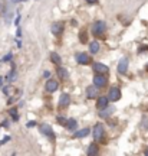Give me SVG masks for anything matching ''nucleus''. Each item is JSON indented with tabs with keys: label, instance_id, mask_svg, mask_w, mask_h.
<instances>
[{
	"label": "nucleus",
	"instance_id": "obj_23",
	"mask_svg": "<svg viewBox=\"0 0 148 156\" xmlns=\"http://www.w3.org/2000/svg\"><path fill=\"white\" fill-rule=\"evenodd\" d=\"M43 77L49 80V77H50V72H49V71H45V72H43Z\"/></svg>",
	"mask_w": 148,
	"mask_h": 156
},
{
	"label": "nucleus",
	"instance_id": "obj_12",
	"mask_svg": "<svg viewBox=\"0 0 148 156\" xmlns=\"http://www.w3.org/2000/svg\"><path fill=\"white\" fill-rule=\"evenodd\" d=\"M62 31H63V25H62L61 22H55V23L52 25V33H53V35H61Z\"/></svg>",
	"mask_w": 148,
	"mask_h": 156
},
{
	"label": "nucleus",
	"instance_id": "obj_26",
	"mask_svg": "<svg viewBox=\"0 0 148 156\" xmlns=\"http://www.w3.org/2000/svg\"><path fill=\"white\" fill-rule=\"evenodd\" d=\"M3 87V77H0V88Z\"/></svg>",
	"mask_w": 148,
	"mask_h": 156
},
{
	"label": "nucleus",
	"instance_id": "obj_24",
	"mask_svg": "<svg viewBox=\"0 0 148 156\" xmlns=\"http://www.w3.org/2000/svg\"><path fill=\"white\" fill-rule=\"evenodd\" d=\"M2 90H3L5 94H9V87H2Z\"/></svg>",
	"mask_w": 148,
	"mask_h": 156
},
{
	"label": "nucleus",
	"instance_id": "obj_2",
	"mask_svg": "<svg viewBox=\"0 0 148 156\" xmlns=\"http://www.w3.org/2000/svg\"><path fill=\"white\" fill-rule=\"evenodd\" d=\"M39 130L42 131V134L48 136L52 142L55 140V133H53V130H52V127H50L49 124H40V126H39Z\"/></svg>",
	"mask_w": 148,
	"mask_h": 156
},
{
	"label": "nucleus",
	"instance_id": "obj_33",
	"mask_svg": "<svg viewBox=\"0 0 148 156\" xmlns=\"http://www.w3.org/2000/svg\"><path fill=\"white\" fill-rule=\"evenodd\" d=\"M147 69H148V67H147Z\"/></svg>",
	"mask_w": 148,
	"mask_h": 156
},
{
	"label": "nucleus",
	"instance_id": "obj_18",
	"mask_svg": "<svg viewBox=\"0 0 148 156\" xmlns=\"http://www.w3.org/2000/svg\"><path fill=\"white\" fill-rule=\"evenodd\" d=\"M76 126H78V123H76V120L75 119H69L68 120V124H66V127L72 131V130H75L76 129Z\"/></svg>",
	"mask_w": 148,
	"mask_h": 156
},
{
	"label": "nucleus",
	"instance_id": "obj_4",
	"mask_svg": "<svg viewBox=\"0 0 148 156\" xmlns=\"http://www.w3.org/2000/svg\"><path fill=\"white\" fill-rule=\"evenodd\" d=\"M102 137H104V126L101 123H98L94 127V139H95V142H98V140H102Z\"/></svg>",
	"mask_w": 148,
	"mask_h": 156
},
{
	"label": "nucleus",
	"instance_id": "obj_32",
	"mask_svg": "<svg viewBox=\"0 0 148 156\" xmlns=\"http://www.w3.org/2000/svg\"><path fill=\"white\" fill-rule=\"evenodd\" d=\"M0 6H2V2H0Z\"/></svg>",
	"mask_w": 148,
	"mask_h": 156
},
{
	"label": "nucleus",
	"instance_id": "obj_13",
	"mask_svg": "<svg viewBox=\"0 0 148 156\" xmlns=\"http://www.w3.org/2000/svg\"><path fill=\"white\" fill-rule=\"evenodd\" d=\"M96 85L94 84V85H91V87H88L86 88V95H88V98H95L96 95H98V88H95Z\"/></svg>",
	"mask_w": 148,
	"mask_h": 156
},
{
	"label": "nucleus",
	"instance_id": "obj_25",
	"mask_svg": "<svg viewBox=\"0 0 148 156\" xmlns=\"http://www.w3.org/2000/svg\"><path fill=\"white\" fill-rule=\"evenodd\" d=\"M19 22H20V16H17V18H16V20H15V25H19Z\"/></svg>",
	"mask_w": 148,
	"mask_h": 156
},
{
	"label": "nucleus",
	"instance_id": "obj_29",
	"mask_svg": "<svg viewBox=\"0 0 148 156\" xmlns=\"http://www.w3.org/2000/svg\"><path fill=\"white\" fill-rule=\"evenodd\" d=\"M29 127H32V126H35V121H29V124H28Z\"/></svg>",
	"mask_w": 148,
	"mask_h": 156
},
{
	"label": "nucleus",
	"instance_id": "obj_11",
	"mask_svg": "<svg viewBox=\"0 0 148 156\" xmlns=\"http://www.w3.org/2000/svg\"><path fill=\"white\" fill-rule=\"evenodd\" d=\"M108 101H109V98H106V97H99L98 101H96V107H98L99 110H104V108L108 107Z\"/></svg>",
	"mask_w": 148,
	"mask_h": 156
},
{
	"label": "nucleus",
	"instance_id": "obj_9",
	"mask_svg": "<svg viewBox=\"0 0 148 156\" xmlns=\"http://www.w3.org/2000/svg\"><path fill=\"white\" fill-rule=\"evenodd\" d=\"M128 69V59L126 58H122L119 62H118V72L119 74H125Z\"/></svg>",
	"mask_w": 148,
	"mask_h": 156
},
{
	"label": "nucleus",
	"instance_id": "obj_22",
	"mask_svg": "<svg viewBox=\"0 0 148 156\" xmlns=\"http://www.w3.org/2000/svg\"><path fill=\"white\" fill-rule=\"evenodd\" d=\"M12 58H13V54H7L6 57H3V58H2V62H7V61H10Z\"/></svg>",
	"mask_w": 148,
	"mask_h": 156
},
{
	"label": "nucleus",
	"instance_id": "obj_31",
	"mask_svg": "<svg viewBox=\"0 0 148 156\" xmlns=\"http://www.w3.org/2000/svg\"><path fill=\"white\" fill-rule=\"evenodd\" d=\"M145 155H148V149H147V150H145Z\"/></svg>",
	"mask_w": 148,
	"mask_h": 156
},
{
	"label": "nucleus",
	"instance_id": "obj_20",
	"mask_svg": "<svg viewBox=\"0 0 148 156\" xmlns=\"http://www.w3.org/2000/svg\"><path fill=\"white\" fill-rule=\"evenodd\" d=\"M112 111H114V108H112V107H106V108H104V111H101V113H99V116H101V117H108Z\"/></svg>",
	"mask_w": 148,
	"mask_h": 156
},
{
	"label": "nucleus",
	"instance_id": "obj_15",
	"mask_svg": "<svg viewBox=\"0 0 148 156\" xmlns=\"http://www.w3.org/2000/svg\"><path fill=\"white\" fill-rule=\"evenodd\" d=\"M89 51H91V54H96V52L99 51V42H96V41L91 42V45H89Z\"/></svg>",
	"mask_w": 148,
	"mask_h": 156
},
{
	"label": "nucleus",
	"instance_id": "obj_16",
	"mask_svg": "<svg viewBox=\"0 0 148 156\" xmlns=\"http://www.w3.org/2000/svg\"><path fill=\"white\" fill-rule=\"evenodd\" d=\"M50 61H52L55 65H61V57H59L56 52H52V54H50Z\"/></svg>",
	"mask_w": 148,
	"mask_h": 156
},
{
	"label": "nucleus",
	"instance_id": "obj_6",
	"mask_svg": "<svg viewBox=\"0 0 148 156\" xmlns=\"http://www.w3.org/2000/svg\"><path fill=\"white\" fill-rule=\"evenodd\" d=\"M76 61H78L81 65H86V64L91 62V58H89L88 54H85V52H79V54H76Z\"/></svg>",
	"mask_w": 148,
	"mask_h": 156
},
{
	"label": "nucleus",
	"instance_id": "obj_19",
	"mask_svg": "<svg viewBox=\"0 0 148 156\" xmlns=\"http://www.w3.org/2000/svg\"><path fill=\"white\" fill-rule=\"evenodd\" d=\"M98 153V146L96 144H89V147H88V155L89 156H94V155H96Z\"/></svg>",
	"mask_w": 148,
	"mask_h": 156
},
{
	"label": "nucleus",
	"instance_id": "obj_27",
	"mask_svg": "<svg viewBox=\"0 0 148 156\" xmlns=\"http://www.w3.org/2000/svg\"><path fill=\"white\" fill-rule=\"evenodd\" d=\"M7 123H9V121H7V120H5V121H3V123H2V124H3V126H5V127H7V126H9V124H7Z\"/></svg>",
	"mask_w": 148,
	"mask_h": 156
},
{
	"label": "nucleus",
	"instance_id": "obj_8",
	"mask_svg": "<svg viewBox=\"0 0 148 156\" xmlns=\"http://www.w3.org/2000/svg\"><path fill=\"white\" fill-rule=\"evenodd\" d=\"M69 103H71V95L68 93L61 94V97H59V107H66V106H69Z\"/></svg>",
	"mask_w": 148,
	"mask_h": 156
},
{
	"label": "nucleus",
	"instance_id": "obj_30",
	"mask_svg": "<svg viewBox=\"0 0 148 156\" xmlns=\"http://www.w3.org/2000/svg\"><path fill=\"white\" fill-rule=\"evenodd\" d=\"M94 2H96V0H88V3H94Z\"/></svg>",
	"mask_w": 148,
	"mask_h": 156
},
{
	"label": "nucleus",
	"instance_id": "obj_21",
	"mask_svg": "<svg viewBox=\"0 0 148 156\" xmlns=\"http://www.w3.org/2000/svg\"><path fill=\"white\" fill-rule=\"evenodd\" d=\"M56 120H58V123H59V124H62V126H66V124H68V120H66L65 117H61V116H59Z\"/></svg>",
	"mask_w": 148,
	"mask_h": 156
},
{
	"label": "nucleus",
	"instance_id": "obj_14",
	"mask_svg": "<svg viewBox=\"0 0 148 156\" xmlns=\"http://www.w3.org/2000/svg\"><path fill=\"white\" fill-rule=\"evenodd\" d=\"M58 75H59L62 80H68V78H69V72H68L65 68H62V67L58 68Z\"/></svg>",
	"mask_w": 148,
	"mask_h": 156
},
{
	"label": "nucleus",
	"instance_id": "obj_1",
	"mask_svg": "<svg viewBox=\"0 0 148 156\" xmlns=\"http://www.w3.org/2000/svg\"><path fill=\"white\" fill-rule=\"evenodd\" d=\"M105 31H106V23L102 22V20L95 22L94 26H92V33H94L95 36H102V35L105 33Z\"/></svg>",
	"mask_w": 148,
	"mask_h": 156
},
{
	"label": "nucleus",
	"instance_id": "obj_5",
	"mask_svg": "<svg viewBox=\"0 0 148 156\" xmlns=\"http://www.w3.org/2000/svg\"><path fill=\"white\" fill-rule=\"evenodd\" d=\"M94 84L96 85V87H105L106 85V77H104V74H96L95 77H94Z\"/></svg>",
	"mask_w": 148,
	"mask_h": 156
},
{
	"label": "nucleus",
	"instance_id": "obj_3",
	"mask_svg": "<svg viewBox=\"0 0 148 156\" xmlns=\"http://www.w3.org/2000/svg\"><path fill=\"white\" fill-rule=\"evenodd\" d=\"M108 98H109V101H118L121 98V90L118 87H112L108 93Z\"/></svg>",
	"mask_w": 148,
	"mask_h": 156
},
{
	"label": "nucleus",
	"instance_id": "obj_7",
	"mask_svg": "<svg viewBox=\"0 0 148 156\" xmlns=\"http://www.w3.org/2000/svg\"><path fill=\"white\" fill-rule=\"evenodd\" d=\"M94 69L98 74H108V71H109V68L106 65H104L102 62H95L94 64Z\"/></svg>",
	"mask_w": 148,
	"mask_h": 156
},
{
	"label": "nucleus",
	"instance_id": "obj_28",
	"mask_svg": "<svg viewBox=\"0 0 148 156\" xmlns=\"http://www.w3.org/2000/svg\"><path fill=\"white\" fill-rule=\"evenodd\" d=\"M13 3H20V2H25V0H12Z\"/></svg>",
	"mask_w": 148,
	"mask_h": 156
},
{
	"label": "nucleus",
	"instance_id": "obj_10",
	"mask_svg": "<svg viewBox=\"0 0 148 156\" xmlns=\"http://www.w3.org/2000/svg\"><path fill=\"white\" fill-rule=\"evenodd\" d=\"M58 88H59L58 81H55V80H48V82H46V90H48V91L53 93V91H56Z\"/></svg>",
	"mask_w": 148,
	"mask_h": 156
},
{
	"label": "nucleus",
	"instance_id": "obj_17",
	"mask_svg": "<svg viewBox=\"0 0 148 156\" xmlns=\"http://www.w3.org/2000/svg\"><path fill=\"white\" fill-rule=\"evenodd\" d=\"M88 134H89V129H88V127H85V129H82V130L76 131L73 136H75V137H85V136H88Z\"/></svg>",
	"mask_w": 148,
	"mask_h": 156
}]
</instances>
